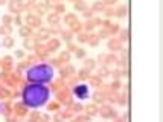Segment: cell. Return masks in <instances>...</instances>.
I'll list each match as a JSON object with an SVG mask.
<instances>
[{
    "label": "cell",
    "instance_id": "obj_1",
    "mask_svg": "<svg viewBox=\"0 0 163 122\" xmlns=\"http://www.w3.org/2000/svg\"><path fill=\"white\" fill-rule=\"evenodd\" d=\"M49 99V90L41 84H32L28 86L23 92V101L28 107L38 108L44 105Z\"/></svg>",
    "mask_w": 163,
    "mask_h": 122
},
{
    "label": "cell",
    "instance_id": "obj_2",
    "mask_svg": "<svg viewBox=\"0 0 163 122\" xmlns=\"http://www.w3.org/2000/svg\"><path fill=\"white\" fill-rule=\"evenodd\" d=\"M53 76V70L47 64H38L29 69L28 72V79L34 83H49Z\"/></svg>",
    "mask_w": 163,
    "mask_h": 122
},
{
    "label": "cell",
    "instance_id": "obj_3",
    "mask_svg": "<svg viewBox=\"0 0 163 122\" xmlns=\"http://www.w3.org/2000/svg\"><path fill=\"white\" fill-rule=\"evenodd\" d=\"M75 95H76L79 99H85V98H88V87L84 86V84L75 87Z\"/></svg>",
    "mask_w": 163,
    "mask_h": 122
},
{
    "label": "cell",
    "instance_id": "obj_4",
    "mask_svg": "<svg viewBox=\"0 0 163 122\" xmlns=\"http://www.w3.org/2000/svg\"><path fill=\"white\" fill-rule=\"evenodd\" d=\"M108 46H110V49H111V50H119V47H120V43H119V41H114V40H111Z\"/></svg>",
    "mask_w": 163,
    "mask_h": 122
},
{
    "label": "cell",
    "instance_id": "obj_5",
    "mask_svg": "<svg viewBox=\"0 0 163 122\" xmlns=\"http://www.w3.org/2000/svg\"><path fill=\"white\" fill-rule=\"evenodd\" d=\"M108 75H110V72H108V69H107V67L99 69V76H101V78H105V76H108Z\"/></svg>",
    "mask_w": 163,
    "mask_h": 122
},
{
    "label": "cell",
    "instance_id": "obj_6",
    "mask_svg": "<svg viewBox=\"0 0 163 122\" xmlns=\"http://www.w3.org/2000/svg\"><path fill=\"white\" fill-rule=\"evenodd\" d=\"M85 67L87 69H93L95 67V59H87L85 61Z\"/></svg>",
    "mask_w": 163,
    "mask_h": 122
},
{
    "label": "cell",
    "instance_id": "obj_7",
    "mask_svg": "<svg viewBox=\"0 0 163 122\" xmlns=\"http://www.w3.org/2000/svg\"><path fill=\"white\" fill-rule=\"evenodd\" d=\"M93 9H96V11H102V9H104V3H101V2H96V3L93 5Z\"/></svg>",
    "mask_w": 163,
    "mask_h": 122
},
{
    "label": "cell",
    "instance_id": "obj_8",
    "mask_svg": "<svg viewBox=\"0 0 163 122\" xmlns=\"http://www.w3.org/2000/svg\"><path fill=\"white\" fill-rule=\"evenodd\" d=\"M29 34H31V29H29V28H22V29H20V35H22V37L29 35Z\"/></svg>",
    "mask_w": 163,
    "mask_h": 122
},
{
    "label": "cell",
    "instance_id": "obj_9",
    "mask_svg": "<svg viewBox=\"0 0 163 122\" xmlns=\"http://www.w3.org/2000/svg\"><path fill=\"white\" fill-rule=\"evenodd\" d=\"M49 22L50 23H58L60 18H58V15H49Z\"/></svg>",
    "mask_w": 163,
    "mask_h": 122
},
{
    "label": "cell",
    "instance_id": "obj_10",
    "mask_svg": "<svg viewBox=\"0 0 163 122\" xmlns=\"http://www.w3.org/2000/svg\"><path fill=\"white\" fill-rule=\"evenodd\" d=\"M3 44H5V46H8V47H11V46L14 44V40H12V38H5Z\"/></svg>",
    "mask_w": 163,
    "mask_h": 122
},
{
    "label": "cell",
    "instance_id": "obj_11",
    "mask_svg": "<svg viewBox=\"0 0 163 122\" xmlns=\"http://www.w3.org/2000/svg\"><path fill=\"white\" fill-rule=\"evenodd\" d=\"M79 78H82V79L88 78V72H87V69H82V70L79 72Z\"/></svg>",
    "mask_w": 163,
    "mask_h": 122
},
{
    "label": "cell",
    "instance_id": "obj_12",
    "mask_svg": "<svg viewBox=\"0 0 163 122\" xmlns=\"http://www.w3.org/2000/svg\"><path fill=\"white\" fill-rule=\"evenodd\" d=\"M125 11H126V8H125V6L119 8V12H117V15H119V17H123V15H125Z\"/></svg>",
    "mask_w": 163,
    "mask_h": 122
},
{
    "label": "cell",
    "instance_id": "obj_13",
    "mask_svg": "<svg viewBox=\"0 0 163 122\" xmlns=\"http://www.w3.org/2000/svg\"><path fill=\"white\" fill-rule=\"evenodd\" d=\"M87 111H88L90 114H95V113H96V108H95V105H92V107L88 105V107H87Z\"/></svg>",
    "mask_w": 163,
    "mask_h": 122
},
{
    "label": "cell",
    "instance_id": "obj_14",
    "mask_svg": "<svg viewBox=\"0 0 163 122\" xmlns=\"http://www.w3.org/2000/svg\"><path fill=\"white\" fill-rule=\"evenodd\" d=\"M102 99H104V96L101 93H95V101H98V102H99V101H102Z\"/></svg>",
    "mask_w": 163,
    "mask_h": 122
},
{
    "label": "cell",
    "instance_id": "obj_15",
    "mask_svg": "<svg viewBox=\"0 0 163 122\" xmlns=\"http://www.w3.org/2000/svg\"><path fill=\"white\" fill-rule=\"evenodd\" d=\"M84 15H85V17H92V15H93V11H85Z\"/></svg>",
    "mask_w": 163,
    "mask_h": 122
},
{
    "label": "cell",
    "instance_id": "obj_16",
    "mask_svg": "<svg viewBox=\"0 0 163 122\" xmlns=\"http://www.w3.org/2000/svg\"><path fill=\"white\" fill-rule=\"evenodd\" d=\"M78 40H79V41H81V43H84V41H85V40H87V38H85V35H79V37H78Z\"/></svg>",
    "mask_w": 163,
    "mask_h": 122
},
{
    "label": "cell",
    "instance_id": "obj_17",
    "mask_svg": "<svg viewBox=\"0 0 163 122\" xmlns=\"http://www.w3.org/2000/svg\"><path fill=\"white\" fill-rule=\"evenodd\" d=\"M25 46H26V47H32L34 43H32V41H25Z\"/></svg>",
    "mask_w": 163,
    "mask_h": 122
},
{
    "label": "cell",
    "instance_id": "obj_18",
    "mask_svg": "<svg viewBox=\"0 0 163 122\" xmlns=\"http://www.w3.org/2000/svg\"><path fill=\"white\" fill-rule=\"evenodd\" d=\"M75 8H76V9H84L85 6H84V3H79V5H76Z\"/></svg>",
    "mask_w": 163,
    "mask_h": 122
},
{
    "label": "cell",
    "instance_id": "obj_19",
    "mask_svg": "<svg viewBox=\"0 0 163 122\" xmlns=\"http://www.w3.org/2000/svg\"><path fill=\"white\" fill-rule=\"evenodd\" d=\"M105 2H107L108 5H113V3H116V0H105Z\"/></svg>",
    "mask_w": 163,
    "mask_h": 122
},
{
    "label": "cell",
    "instance_id": "obj_20",
    "mask_svg": "<svg viewBox=\"0 0 163 122\" xmlns=\"http://www.w3.org/2000/svg\"><path fill=\"white\" fill-rule=\"evenodd\" d=\"M76 55H78V56H84V50H79V52H78Z\"/></svg>",
    "mask_w": 163,
    "mask_h": 122
},
{
    "label": "cell",
    "instance_id": "obj_21",
    "mask_svg": "<svg viewBox=\"0 0 163 122\" xmlns=\"http://www.w3.org/2000/svg\"><path fill=\"white\" fill-rule=\"evenodd\" d=\"M6 3V0H0V5H5Z\"/></svg>",
    "mask_w": 163,
    "mask_h": 122
}]
</instances>
